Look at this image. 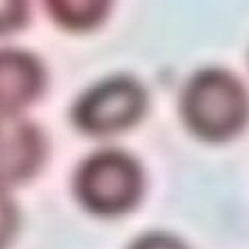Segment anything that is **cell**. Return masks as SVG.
<instances>
[{
    "mask_svg": "<svg viewBox=\"0 0 249 249\" xmlns=\"http://www.w3.org/2000/svg\"><path fill=\"white\" fill-rule=\"evenodd\" d=\"M185 127L206 143H227L249 123V91L227 69L208 67L187 79L178 102Z\"/></svg>",
    "mask_w": 249,
    "mask_h": 249,
    "instance_id": "cell-1",
    "label": "cell"
},
{
    "mask_svg": "<svg viewBox=\"0 0 249 249\" xmlns=\"http://www.w3.org/2000/svg\"><path fill=\"white\" fill-rule=\"evenodd\" d=\"M145 175L135 156L106 147L81 160L73 175V196L93 216L119 218L139 206Z\"/></svg>",
    "mask_w": 249,
    "mask_h": 249,
    "instance_id": "cell-2",
    "label": "cell"
},
{
    "mask_svg": "<svg viewBox=\"0 0 249 249\" xmlns=\"http://www.w3.org/2000/svg\"><path fill=\"white\" fill-rule=\"evenodd\" d=\"M147 91L135 77L112 75L77 98L71 108V121L85 135H114L142 121L147 112Z\"/></svg>",
    "mask_w": 249,
    "mask_h": 249,
    "instance_id": "cell-3",
    "label": "cell"
},
{
    "mask_svg": "<svg viewBox=\"0 0 249 249\" xmlns=\"http://www.w3.org/2000/svg\"><path fill=\"white\" fill-rule=\"evenodd\" d=\"M48 142L44 131L21 116H2V183L23 185L44 166Z\"/></svg>",
    "mask_w": 249,
    "mask_h": 249,
    "instance_id": "cell-4",
    "label": "cell"
},
{
    "mask_svg": "<svg viewBox=\"0 0 249 249\" xmlns=\"http://www.w3.org/2000/svg\"><path fill=\"white\" fill-rule=\"evenodd\" d=\"M46 88V71L40 58L17 48L0 52V110L2 116H19L36 102Z\"/></svg>",
    "mask_w": 249,
    "mask_h": 249,
    "instance_id": "cell-5",
    "label": "cell"
},
{
    "mask_svg": "<svg viewBox=\"0 0 249 249\" xmlns=\"http://www.w3.org/2000/svg\"><path fill=\"white\" fill-rule=\"evenodd\" d=\"M44 6L58 27L83 34L106 21L112 0H44Z\"/></svg>",
    "mask_w": 249,
    "mask_h": 249,
    "instance_id": "cell-6",
    "label": "cell"
},
{
    "mask_svg": "<svg viewBox=\"0 0 249 249\" xmlns=\"http://www.w3.org/2000/svg\"><path fill=\"white\" fill-rule=\"evenodd\" d=\"M129 249H191V247L183 239L170 235V232L154 231V232H145V235L137 237L129 245Z\"/></svg>",
    "mask_w": 249,
    "mask_h": 249,
    "instance_id": "cell-7",
    "label": "cell"
},
{
    "mask_svg": "<svg viewBox=\"0 0 249 249\" xmlns=\"http://www.w3.org/2000/svg\"><path fill=\"white\" fill-rule=\"evenodd\" d=\"M27 0H2V31H15L27 21Z\"/></svg>",
    "mask_w": 249,
    "mask_h": 249,
    "instance_id": "cell-8",
    "label": "cell"
}]
</instances>
